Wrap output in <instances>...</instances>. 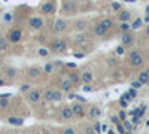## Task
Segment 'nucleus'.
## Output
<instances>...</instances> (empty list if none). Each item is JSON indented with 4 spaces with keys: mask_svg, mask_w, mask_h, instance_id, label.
<instances>
[{
    "mask_svg": "<svg viewBox=\"0 0 149 134\" xmlns=\"http://www.w3.org/2000/svg\"><path fill=\"white\" fill-rule=\"evenodd\" d=\"M2 76L8 81V83H14L21 78V72L14 66H3L2 67Z\"/></svg>",
    "mask_w": 149,
    "mask_h": 134,
    "instance_id": "obj_1",
    "label": "nucleus"
},
{
    "mask_svg": "<svg viewBox=\"0 0 149 134\" xmlns=\"http://www.w3.org/2000/svg\"><path fill=\"white\" fill-rule=\"evenodd\" d=\"M49 49L52 54H66L67 51V39L64 37H55L49 43Z\"/></svg>",
    "mask_w": 149,
    "mask_h": 134,
    "instance_id": "obj_2",
    "label": "nucleus"
},
{
    "mask_svg": "<svg viewBox=\"0 0 149 134\" xmlns=\"http://www.w3.org/2000/svg\"><path fill=\"white\" fill-rule=\"evenodd\" d=\"M128 64L133 67H140L145 64V55L140 49H131L128 52Z\"/></svg>",
    "mask_w": 149,
    "mask_h": 134,
    "instance_id": "obj_3",
    "label": "nucleus"
},
{
    "mask_svg": "<svg viewBox=\"0 0 149 134\" xmlns=\"http://www.w3.org/2000/svg\"><path fill=\"white\" fill-rule=\"evenodd\" d=\"M43 75H45V73H43V69L39 67V66H30V67L26 69V72H24V78H26L27 82L37 81V79H40Z\"/></svg>",
    "mask_w": 149,
    "mask_h": 134,
    "instance_id": "obj_4",
    "label": "nucleus"
},
{
    "mask_svg": "<svg viewBox=\"0 0 149 134\" xmlns=\"http://www.w3.org/2000/svg\"><path fill=\"white\" fill-rule=\"evenodd\" d=\"M26 100L29 104L31 106H37L39 103H42V91L39 90H36V88H31L29 92H26Z\"/></svg>",
    "mask_w": 149,
    "mask_h": 134,
    "instance_id": "obj_5",
    "label": "nucleus"
},
{
    "mask_svg": "<svg viewBox=\"0 0 149 134\" xmlns=\"http://www.w3.org/2000/svg\"><path fill=\"white\" fill-rule=\"evenodd\" d=\"M6 39L9 40L10 45H17L22 40V30L18 28V27H12L9 28L8 34H6Z\"/></svg>",
    "mask_w": 149,
    "mask_h": 134,
    "instance_id": "obj_6",
    "label": "nucleus"
},
{
    "mask_svg": "<svg viewBox=\"0 0 149 134\" xmlns=\"http://www.w3.org/2000/svg\"><path fill=\"white\" fill-rule=\"evenodd\" d=\"M69 26H70L69 21H66L63 18H57L52 24V31L55 34H63V33H66L69 30Z\"/></svg>",
    "mask_w": 149,
    "mask_h": 134,
    "instance_id": "obj_7",
    "label": "nucleus"
},
{
    "mask_svg": "<svg viewBox=\"0 0 149 134\" xmlns=\"http://www.w3.org/2000/svg\"><path fill=\"white\" fill-rule=\"evenodd\" d=\"M45 27V19L39 15H34V17H30L29 19V28L33 30V31H40L43 30Z\"/></svg>",
    "mask_w": 149,
    "mask_h": 134,
    "instance_id": "obj_8",
    "label": "nucleus"
},
{
    "mask_svg": "<svg viewBox=\"0 0 149 134\" xmlns=\"http://www.w3.org/2000/svg\"><path fill=\"white\" fill-rule=\"evenodd\" d=\"M78 10V5L74 0H64L63 2V6H61V14L64 15H73L76 14Z\"/></svg>",
    "mask_w": 149,
    "mask_h": 134,
    "instance_id": "obj_9",
    "label": "nucleus"
},
{
    "mask_svg": "<svg viewBox=\"0 0 149 134\" xmlns=\"http://www.w3.org/2000/svg\"><path fill=\"white\" fill-rule=\"evenodd\" d=\"M136 43V37L131 31H127V33H122L121 34V45L125 46V48H130Z\"/></svg>",
    "mask_w": 149,
    "mask_h": 134,
    "instance_id": "obj_10",
    "label": "nucleus"
},
{
    "mask_svg": "<svg viewBox=\"0 0 149 134\" xmlns=\"http://www.w3.org/2000/svg\"><path fill=\"white\" fill-rule=\"evenodd\" d=\"M72 112H73V116H76V118H84L86 115L85 107L82 106V103H73L72 104Z\"/></svg>",
    "mask_w": 149,
    "mask_h": 134,
    "instance_id": "obj_11",
    "label": "nucleus"
},
{
    "mask_svg": "<svg viewBox=\"0 0 149 134\" xmlns=\"http://www.w3.org/2000/svg\"><path fill=\"white\" fill-rule=\"evenodd\" d=\"M88 28V21L84 19V18H79V19H74L73 21V30L76 31H85Z\"/></svg>",
    "mask_w": 149,
    "mask_h": 134,
    "instance_id": "obj_12",
    "label": "nucleus"
},
{
    "mask_svg": "<svg viewBox=\"0 0 149 134\" xmlns=\"http://www.w3.org/2000/svg\"><path fill=\"white\" fill-rule=\"evenodd\" d=\"M60 118L63 121H70L73 118V112H72V106H63L60 110Z\"/></svg>",
    "mask_w": 149,
    "mask_h": 134,
    "instance_id": "obj_13",
    "label": "nucleus"
},
{
    "mask_svg": "<svg viewBox=\"0 0 149 134\" xmlns=\"http://www.w3.org/2000/svg\"><path fill=\"white\" fill-rule=\"evenodd\" d=\"M10 51V43L6 39V36H0V55H5Z\"/></svg>",
    "mask_w": 149,
    "mask_h": 134,
    "instance_id": "obj_14",
    "label": "nucleus"
},
{
    "mask_svg": "<svg viewBox=\"0 0 149 134\" xmlns=\"http://www.w3.org/2000/svg\"><path fill=\"white\" fill-rule=\"evenodd\" d=\"M40 12L42 14H45V15H48V14H52V12L55 10V3H52V2H45V3H42L40 5Z\"/></svg>",
    "mask_w": 149,
    "mask_h": 134,
    "instance_id": "obj_15",
    "label": "nucleus"
},
{
    "mask_svg": "<svg viewBox=\"0 0 149 134\" xmlns=\"http://www.w3.org/2000/svg\"><path fill=\"white\" fill-rule=\"evenodd\" d=\"M118 21L119 22H128L130 21V18H131V12L130 10H127V9H121L119 12H118Z\"/></svg>",
    "mask_w": 149,
    "mask_h": 134,
    "instance_id": "obj_16",
    "label": "nucleus"
},
{
    "mask_svg": "<svg viewBox=\"0 0 149 134\" xmlns=\"http://www.w3.org/2000/svg\"><path fill=\"white\" fill-rule=\"evenodd\" d=\"M94 81V73L91 70H85L81 73V82L82 83H91Z\"/></svg>",
    "mask_w": 149,
    "mask_h": 134,
    "instance_id": "obj_17",
    "label": "nucleus"
},
{
    "mask_svg": "<svg viewBox=\"0 0 149 134\" xmlns=\"http://www.w3.org/2000/svg\"><path fill=\"white\" fill-rule=\"evenodd\" d=\"M98 26H100L106 33H109L112 28H113V21H112L110 18H104V19H102L100 22H98Z\"/></svg>",
    "mask_w": 149,
    "mask_h": 134,
    "instance_id": "obj_18",
    "label": "nucleus"
},
{
    "mask_svg": "<svg viewBox=\"0 0 149 134\" xmlns=\"http://www.w3.org/2000/svg\"><path fill=\"white\" fill-rule=\"evenodd\" d=\"M86 115H88L90 119H97V118H100L102 110H100V107H98V106H91L90 110L86 112Z\"/></svg>",
    "mask_w": 149,
    "mask_h": 134,
    "instance_id": "obj_19",
    "label": "nucleus"
},
{
    "mask_svg": "<svg viewBox=\"0 0 149 134\" xmlns=\"http://www.w3.org/2000/svg\"><path fill=\"white\" fill-rule=\"evenodd\" d=\"M73 87H74V85L69 81V78H66V79H63V81L60 82V90L63 91V92H70Z\"/></svg>",
    "mask_w": 149,
    "mask_h": 134,
    "instance_id": "obj_20",
    "label": "nucleus"
},
{
    "mask_svg": "<svg viewBox=\"0 0 149 134\" xmlns=\"http://www.w3.org/2000/svg\"><path fill=\"white\" fill-rule=\"evenodd\" d=\"M52 88H46V90H43V92H42V100L43 101H46V103H52Z\"/></svg>",
    "mask_w": 149,
    "mask_h": 134,
    "instance_id": "obj_21",
    "label": "nucleus"
},
{
    "mask_svg": "<svg viewBox=\"0 0 149 134\" xmlns=\"http://www.w3.org/2000/svg\"><path fill=\"white\" fill-rule=\"evenodd\" d=\"M67 78H69V81H70L73 85H78V83L81 82V75H79V73H76V72H72V73H69Z\"/></svg>",
    "mask_w": 149,
    "mask_h": 134,
    "instance_id": "obj_22",
    "label": "nucleus"
},
{
    "mask_svg": "<svg viewBox=\"0 0 149 134\" xmlns=\"http://www.w3.org/2000/svg\"><path fill=\"white\" fill-rule=\"evenodd\" d=\"M137 81H139L142 85H146V83L149 82V72H148V70L140 72V73H139V78H137Z\"/></svg>",
    "mask_w": 149,
    "mask_h": 134,
    "instance_id": "obj_23",
    "label": "nucleus"
},
{
    "mask_svg": "<svg viewBox=\"0 0 149 134\" xmlns=\"http://www.w3.org/2000/svg\"><path fill=\"white\" fill-rule=\"evenodd\" d=\"M51 54H52L51 49H49V48H45V46H40L39 49H37V55L42 57V58H48Z\"/></svg>",
    "mask_w": 149,
    "mask_h": 134,
    "instance_id": "obj_24",
    "label": "nucleus"
},
{
    "mask_svg": "<svg viewBox=\"0 0 149 134\" xmlns=\"http://www.w3.org/2000/svg\"><path fill=\"white\" fill-rule=\"evenodd\" d=\"M52 72H55V66H54V61H49V63L43 64V73H45V75H51Z\"/></svg>",
    "mask_w": 149,
    "mask_h": 134,
    "instance_id": "obj_25",
    "label": "nucleus"
},
{
    "mask_svg": "<svg viewBox=\"0 0 149 134\" xmlns=\"http://www.w3.org/2000/svg\"><path fill=\"white\" fill-rule=\"evenodd\" d=\"M63 100V91L61 90H54L52 91V103H58Z\"/></svg>",
    "mask_w": 149,
    "mask_h": 134,
    "instance_id": "obj_26",
    "label": "nucleus"
},
{
    "mask_svg": "<svg viewBox=\"0 0 149 134\" xmlns=\"http://www.w3.org/2000/svg\"><path fill=\"white\" fill-rule=\"evenodd\" d=\"M22 122H24L22 118H17V116L8 118V124H12V125H22Z\"/></svg>",
    "mask_w": 149,
    "mask_h": 134,
    "instance_id": "obj_27",
    "label": "nucleus"
},
{
    "mask_svg": "<svg viewBox=\"0 0 149 134\" xmlns=\"http://www.w3.org/2000/svg\"><path fill=\"white\" fill-rule=\"evenodd\" d=\"M9 97L10 95H0V109H5L9 106Z\"/></svg>",
    "mask_w": 149,
    "mask_h": 134,
    "instance_id": "obj_28",
    "label": "nucleus"
},
{
    "mask_svg": "<svg viewBox=\"0 0 149 134\" xmlns=\"http://www.w3.org/2000/svg\"><path fill=\"white\" fill-rule=\"evenodd\" d=\"M119 31H121V34L127 33V31H131V24L130 22H121L119 24Z\"/></svg>",
    "mask_w": 149,
    "mask_h": 134,
    "instance_id": "obj_29",
    "label": "nucleus"
},
{
    "mask_svg": "<svg viewBox=\"0 0 149 134\" xmlns=\"http://www.w3.org/2000/svg\"><path fill=\"white\" fill-rule=\"evenodd\" d=\"M86 40H88V37H86V34H78L76 37H74V42H76L78 45H84V43H86Z\"/></svg>",
    "mask_w": 149,
    "mask_h": 134,
    "instance_id": "obj_30",
    "label": "nucleus"
},
{
    "mask_svg": "<svg viewBox=\"0 0 149 134\" xmlns=\"http://www.w3.org/2000/svg\"><path fill=\"white\" fill-rule=\"evenodd\" d=\"M142 26H143V19L142 18H136L134 22L131 24V30H139V28H142Z\"/></svg>",
    "mask_w": 149,
    "mask_h": 134,
    "instance_id": "obj_31",
    "label": "nucleus"
},
{
    "mask_svg": "<svg viewBox=\"0 0 149 134\" xmlns=\"http://www.w3.org/2000/svg\"><path fill=\"white\" fill-rule=\"evenodd\" d=\"M31 88H33V87H31V83H30V82H24V83H21V85H19V91H21V92H24V94L29 92Z\"/></svg>",
    "mask_w": 149,
    "mask_h": 134,
    "instance_id": "obj_32",
    "label": "nucleus"
},
{
    "mask_svg": "<svg viewBox=\"0 0 149 134\" xmlns=\"http://www.w3.org/2000/svg\"><path fill=\"white\" fill-rule=\"evenodd\" d=\"M12 19H14V15H12V12H6L5 17H3V22H5V24H10Z\"/></svg>",
    "mask_w": 149,
    "mask_h": 134,
    "instance_id": "obj_33",
    "label": "nucleus"
},
{
    "mask_svg": "<svg viewBox=\"0 0 149 134\" xmlns=\"http://www.w3.org/2000/svg\"><path fill=\"white\" fill-rule=\"evenodd\" d=\"M61 134H78V131L74 130L73 127H66L63 131H61Z\"/></svg>",
    "mask_w": 149,
    "mask_h": 134,
    "instance_id": "obj_34",
    "label": "nucleus"
},
{
    "mask_svg": "<svg viewBox=\"0 0 149 134\" xmlns=\"http://www.w3.org/2000/svg\"><path fill=\"white\" fill-rule=\"evenodd\" d=\"M125 49H127L125 46H122V45H119V46H116V49H115V52H116L118 55H124V54H125Z\"/></svg>",
    "mask_w": 149,
    "mask_h": 134,
    "instance_id": "obj_35",
    "label": "nucleus"
},
{
    "mask_svg": "<svg viewBox=\"0 0 149 134\" xmlns=\"http://www.w3.org/2000/svg\"><path fill=\"white\" fill-rule=\"evenodd\" d=\"M112 9H113V10H116V12H119V10L122 9V6H121V3H116V2H113V3H112Z\"/></svg>",
    "mask_w": 149,
    "mask_h": 134,
    "instance_id": "obj_36",
    "label": "nucleus"
},
{
    "mask_svg": "<svg viewBox=\"0 0 149 134\" xmlns=\"http://www.w3.org/2000/svg\"><path fill=\"white\" fill-rule=\"evenodd\" d=\"M84 134H95V130L93 127H86L85 131H84Z\"/></svg>",
    "mask_w": 149,
    "mask_h": 134,
    "instance_id": "obj_37",
    "label": "nucleus"
},
{
    "mask_svg": "<svg viewBox=\"0 0 149 134\" xmlns=\"http://www.w3.org/2000/svg\"><path fill=\"white\" fill-rule=\"evenodd\" d=\"M131 87H133L134 90H139V88L142 87V83H140L139 81H136V82H133V83H131Z\"/></svg>",
    "mask_w": 149,
    "mask_h": 134,
    "instance_id": "obj_38",
    "label": "nucleus"
},
{
    "mask_svg": "<svg viewBox=\"0 0 149 134\" xmlns=\"http://www.w3.org/2000/svg\"><path fill=\"white\" fill-rule=\"evenodd\" d=\"M82 90H84V91H88V92H90V91H93V87H91L90 83H84V88H82Z\"/></svg>",
    "mask_w": 149,
    "mask_h": 134,
    "instance_id": "obj_39",
    "label": "nucleus"
},
{
    "mask_svg": "<svg viewBox=\"0 0 149 134\" xmlns=\"http://www.w3.org/2000/svg\"><path fill=\"white\" fill-rule=\"evenodd\" d=\"M6 83H8V81H6L2 75H0V87H2V85H6Z\"/></svg>",
    "mask_w": 149,
    "mask_h": 134,
    "instance_id": "obj_40",
    "label": "nucleus"
},
{
    "mask_svg": "<svg viewBox=\"0 0 149 134\" xmlns=\"http://www.w3.org/2000/svg\"><path fill=\"white\" fill-rule=\"evenodd\" d=\"M94 130H95V133H98V131H100V125H98V122H95L94 124V127H93Z\"/></svg>",
    "mask_w": 149,
    "mask_h": 134,
    "instance_id": "obj_41",
    "label": "nucleus"
},
{
    "mask_svg": "<svg viewBox=\"0 0 149 134\" xmlns=\"http://www.w3.org/2000/svg\"><path fill=\"white\" fill-rule=\"evenodd\" d=\"M119 118H121V119H125V113H124V110L119 112Z\"/></svg>",
    "mask_w": 149,
    "mask_h": 134,
    "instance_id": "obj_42",
    "label": "nucleus"
},
{
    "mask_svg": "<svg viewBox=\"0 0 149 134\" xmlns=\"http://www.w3.org/2000/svg\"><path fill=\"white\" fill-rule=\"evenodd\" d=\"M0 134H12V133L8 131V130H0Z\"/></svg>",
    "mask_w": 149,
    "mask_h": 134,
    "instance_id": "obj_43",
    "label": "nucleus"
},
{
    "mask_svg": "<svg viewBox=\"0 0 149 134\" xmlns=\"http://www.w3.org/2000/svg\"><path fill=\"white\" fill-rule=\"evenodd\" d=\"M145 34H146V37H149V26L145 28Z\"/></svg>",
    "mask_w": 149,
    "mask_h": 134,
    "instance_id": "obj_44",
    "label": "nucleus"
},
{
    "mask_svg": "<svg viewBox=\"0 0 149 134\" xmlns=\"http://www.w3.org/2000/svg\"><path fill=\"white\" fill-rule=\"evenodd\" d=\"M146 17H149V6L146 8Z\"/></svg>",
    "mask_w": 149,
    "mask_h": 134,
    "instance_id": "obj_45",
    "label": "nucleus"
},
{
    "mask_svg": "<svg viewBox=\"0 0 149 134\" xmlns=\"http://www.w3.org/2000/svg\"><path fill=\"white\" fill-rule=\"evenodd\" d=\"M2 64H3V61H2V55H0V67H2Z\"/></svg>",
    "mask_w": 149,
    "mask_h": 134,
    "instance_id": "obj_46",
    "label": "nucleus"
},
{
    "mask_svg": "<svg viewBox=\"0 0 149 134\" xmlns=\"http://www.w3.org/2000/svg\"><path fill=\"white\" fill-rule=\"evenodd\" d=\"M124 2H134V0H124Z\"/></svg>",
    "mask_w": 149,
    "mask_h": 134,
    "instance_id": "obj_47",
    "label": "nucleus"
},
{
    "mask_svg": "<svg viewBox=\"0 0 149 134\" xmlns=\"http://www.w3.org/2000/svg\"><path fill=\"white\" fill-rule=\"evenodd\" d=\"M148 57H149V51H148Z\"/></svg>",
    "mask_w": 149,
    "mask_h": 134,
    "instance_id": "obj_48",
    "label": "nucleus"
},
{
    "mask_svg": "<svg viewBox=\"0 0 149 134\" xmlns=\"http://www.w3.org/2000/svg\"><path fill=\"white\" fill-rule=\"evenodd\" d=\"M148 125H149V121H148Z\"/></svg>",
    "mask_w": 149,
    "mask_h": 134,
    "instance_id": "obj_49",
    "label": "nucleus"
},
{
    "mask_svg": "<svg viewBox=\"0 0 149 134\" xmlns=\"http://www.w3.org/2000/svg\"><path fill=\"white\" fill-rule=\"evenodd\" d=\"M30 134H31V133H30Z\"/></svg>",
    "mask_w": 149,
    "mask_h": 134,
    "instance_id": "obj_50",
    "label": "nucleus"
}]
</instances>
